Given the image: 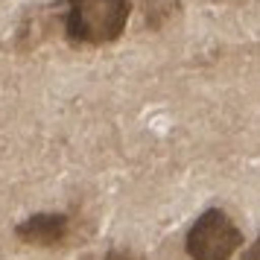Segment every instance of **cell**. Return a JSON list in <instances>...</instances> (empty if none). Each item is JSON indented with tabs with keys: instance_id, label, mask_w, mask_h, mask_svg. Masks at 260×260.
I'll return each mask as SVG.
<instances>
[{
	"instance_id": "cell-1",
	"label": "cell",
	"mask_w": 260,
	"mask_h": 260,
	"mask_svg": "<svg viewBox=\"0 0 260 260\" xmlns=\"http://www.w3.org/2000/svg\"><path fill=\"white\" fill-rule=\"evenodd\" d=\"M64 36L79 47H103L126 32L132 0H68Z\"/></svg>"
},
{
	"instance_id": "cell-2",
	"label": "cell",
	"mask_w": 260,
	"mask_h": 260,
	"mask_svg": "<svg viewBox=\"0 0 260 260\" xmlns=\"http://www.w3.org/2000/svg\"><path fill=\"white\" fill-rule=\"evenodd\" d=\"M240 246H243V231L219 208L205 211L184 237V251L190 260H231Z\"/></svg>"
},
{
	"instance_id": "cell-3",
	"label": "cell",
	"mask_w": 260,
	"mask_h": 260,
	"mask_svg": "<svg viewBox=\"0 0 260 260\" xmlns=\"http://www.w3.org/2000/svg\"><path fill=\"white\" fill-rule=\"evenodd\" d=\"M76 222L71 213L64 211H47V213H32L29 219L15 228V237L32 248H64L73 240Z\"/></svg>"
},
{
	"instance_id": "cell-4",
	"label": "cell",
	"mask_w": 260,
	"mask_h": 260,
	"mask_svg": "<svg viewBox=\"0 0 260 260\" xmlns=\"http://www.w3.org/2000/svg\"><path fill=\"white\" fill-rule=\"evenodd\" d=\"M103 260H143V257L135 254V251H129V248H111V251L103 254Z\"/></svg>"
},
{
	"instance_id": "cell-5",
	"label": "cell",
	"mask_w": 260,
	"mask_h": 260,
	"mask_svg": "<svg viewBox=\"0 0 260 260\" xmlns=\"http://www.w3.org/2000/svg\"><path fill=\"white\" fill-rule=\"evenodd\" d=\"M243 260H260V234H257V240L251 243V248L243 254Z\"/></svg>"
}]
</instances>
